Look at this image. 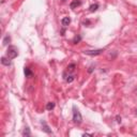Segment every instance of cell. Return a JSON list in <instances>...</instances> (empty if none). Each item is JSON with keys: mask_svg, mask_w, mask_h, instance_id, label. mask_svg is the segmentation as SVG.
<instances>
[{"mask_svg": "<svg viewBox=\"0 0 137 137\" xmlns=\"http://www.w3.org/2000/svg\"><path fill=\"white\" fill-rule=\"evenodd\" d=\"M73 122L76 124H80L83 122V116L80 114L78 109H76V107H73Z\"/></svg>", "mask_w": 137, "mask_h": 137, "instance_id": "2", "label": "cell"}, {"mask_svg": "<svg viewBox=\"0 0 137 137\" xmlns=\"http://www.w3.org/2000/svg\"><path fill=\"white\" fill-rule=\"evenodd\" d=\"M7 55H8V58H10V59L16 58L17 56H18V49H17V47H16V46H14V45H10L8 47Z\"/></svg>", "mask_w": 137, "mask_h": 137, "instance_id": "1", "label": "cell"}, {"mask_svg": "<svg viewBox=\"0 0 137 137\" xmlns=\"http://www.w3.org/2000/svg\"><path fill=\"white\" fill-rule=\"evenodd\" d=\"M75 68H76V64L75 63H72V64L68 65V67L67 68V70L63 72V78H65V77L68 76V75H72V74H74Z\"/></svg>", "mask_w": 137, "mask_h": 137, "instance_id": "3", "label": "cell"}, {"mask_svg": "<svg viewBox=\"0 0 137 137\" xmlns=\"http://www.w3.org/2000/svg\"><path fill=\"white\" fill-rule=\"evenodd\" d=\"M70 23H71V18L68 17V16H65V17H63L61 19V24H62V26H63V27H68V25H70Z\"/></svg>", "mask_w": 137, "mask_h": 137, "instance_id": "6", "label": "cell"}, {"mask_svg": "<svg viewBox=\"0 0 137 137\" xmlns=\"http://www.w3.org/2000/svg\"><path fill=\"white\" fill-rule=\"evenodd\" d=\"M10 41H11V38L9 35H7L5 38L3 39V45H8L9 43H10Z\"/></svg>", "mask_w": 137, "mask_h": 137, "instance_id": "14", "label": "cell"}, {"mask_svg": "<svg viewBox=\"0 0 137 137\" xmlns=\"http://www.w3.org/2000/svg\"><path fill=\"white\" fill-rule=\"evenodd\" d=\"M24 73H25V75H26V77H28V78H30V77H32V76H33L32 71H31L29 68H25Z\"/></svg>", "mask_w": 137, "mask_h": 137, "instance_id": "8", "label": "cell"}, {"mask_svg": "<svg viewBox=\"0 0 137 137\" xmlns=\"http://www.w3.org/2000/svg\"><path fill=\"white\" fill-rule=\"evenodd\" d=\"M80 40H82V38H80L79 35L78 36H75V38H74V40H73V43H74V44H77V43H78Z\"/></svg>", "mask_w": 137, "mask_h": 137, "instance_id": "15", "label": "cell"}, {"mask_svg": "<svg viewBox=\"0 0 137 137\" xmlns=\"http://www.w3.org/2000/svg\"><path fill=\"white\" fill-rule=\"evenodd\" d=\"M99 9V4L98 3H95V4H92V5H90V8H89V11L90 12H95L96 10Z\"/></svg>", "mask_w": 137, "mask_h": 137, "instance_id": "11", "label": "cell"}, {"mask_svg": "<svg viewBox=\"0 0 137 137\" xmlns=\"http://www.w3.org/2000/svg\"><path fill=\"white\" fill-rule=\"evenodd\" d=\"M93 71V67H90V68H89V73H91Z\"/></svg>", "mask_w": 137, "mask_h": 137, "instance_id": "17", "label": "cell"}, {"mask_svg": "<svg viewBox=\"0 0 137 137\" xmlns=\"http://www.w3.org/2000/svg\"><path fill=\"white\" fill-rule=\"evenodd\" d=\"M74 79H75V75H74V74H72V75H68V76H67L64 78V80L67 83H72Z\"/></svg>", "mask_w": 137, "mask_h": 137, "instance_id": "10", "label": "cell"}, {"mask_svg": "<svg viewBox=\"0 0 137 137\" xmlns=\"http://www.w3.org/2000/svg\"><path fill=\"white\" fill-rule=\"evenodd\" d=\"M135 115H136V116H137V109H136V111H135Z\"/></svg>", "mask_w": 137, "mask_h": 137, "instance_id": "18", "label": "cell"}, {"mask_svg": "<svg viewBox=\"0 0 137 137\" xmlns=\"http://www.w3.org/2000/svg\"><path fill=\"white\" fill-rule=\"evenodd\" d=\"M80 4H82V2H80L79 0H73V1L71 2L70 7H71V9H75V8H77V7H79Z\"/></svg>", "mask_w": 137, "mask_h": 137, "instance_id": "7", "label": "cell"}, {"mask_svg": "<svg viewBox=\"0 0 137 137\" xmlns=\"http://www.w3.org/2000/svg\"><path fill=\"white\" fill-rule=\"evenodd\" d=\"M23 136H31V133H30V130L29 127H26L23 132Z\"/></svg>", "mask_w": 137, "mask_h": 137, "instance_id": "13", "label": "cell"}, {"mask_svg": "<svg viewBox=\"0 0 137 137\" xmlns=\"http://www.w3.org/2000/svg\"><path fill=\"white\" fill-rule=\"evenodd\" d=\"M41 124H42V127H43V131H44V132L45 133H47V134H52L51 133V129H49V126L47 125V124H46V122H45V121H41Z\"/></svg>", "mask_w": 137, "mask_h": 137, "instance_id": "5", "label": "cell"}, {"mask_svg": "<svg viewBox=\"0 0 137 137\" xmlns=\"http://www.w3.org/2000/svg\"><path fill=\"white\" fill-rule=\"evenodd\" d=\"M104 51V49H94V51H85L84 54L88 56H99Z\"/></svg>", "mask_w": 137, "mask_h": 137, "instance_id": "4", "label": "cell"}, {"mask_svg": "<svg viewBox=\"0 0 137 137\" xmlns=\"http://www.w3.org/2000/svg\"><path fill=\"white\" fill-rule=\"evenodd\" d=\"M11 59L10 58H5V57H2L1 58V63L3 65H7V67H9V65L11 64Z\"/></svg>", "mask_w": 137, "mask_h": 137, "instance_id": "9", "label": "cell"}, {"mask_svg": "<svg viewBox=\"0 0 137 137\" xmlns=\"http://www.w3.org/2000/svg\"><path fill=\"white\" fill-rule=\"evenodd\" d=\"M54 107H55V103H52V102H49V103H47V105H46V109L47 110L54 109Z\"/></svg>", "mask_w": 137, "mask_h": 137, "instance_id": "12", "label": "cell"}, {"mask_svg": "<svg viewBox=\"0 0 137 137\" xmlns=\"http://www.w3.org/2000/svg\"><path fill=\"white\" fill-rule=\"evenodd\" d=\"M116 119H117V122H118V123H121V117H120V116H117Z\"/></svg>", "mask_w": 137, "mask_h": 137, "instance_id": "16", "label": "cell"}, {"mask_svg": "<svg viewBox=\"0 0 137 137\" xmlns=\"http://www.w3.org/2000/svg\"><path fill=\"white\" fill-rule=\"evenodd\" d=\"M63 1H65V0H63Z\"/></svg>", "mask_w": 137, "mask_h": 137, "instance_id": "19", "label": "cell"}]
</instances>
